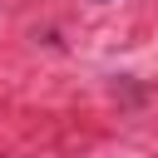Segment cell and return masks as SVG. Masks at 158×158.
Masks as SVG:
<instances>
[{"label":"cell","mask_w":158,"mask_h":158,"mask_svg":"<svg viewBox=\"0 0 158 158\" xmlns=\"http://www.w3.org/2000/svg\"><path fill=\"white\" fill-rule=\"evenodd\" d=\"M99 5H109V0H99Z\"/></svg>","instance_id":"cell-1"}]
</instances>
